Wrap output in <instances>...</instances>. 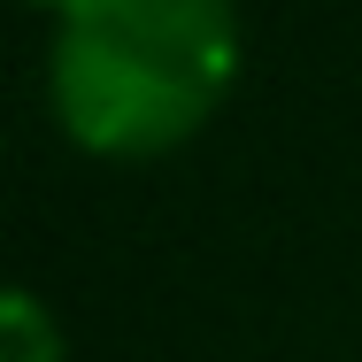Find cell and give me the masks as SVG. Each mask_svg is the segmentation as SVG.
I'll use <instances>...</instances> for the list:
<instances>
[{"instance_id":"cell-1","label":"cell","mask_w":362,"mask_h":362,"mask_svg":"<svg viewBox=\"0 0 362 362\" xmlns=\"http://www.w3.org/2000/svg\"><path fill=\"white\" fill-rule=\"evenodd\" d=\"M239 70L231 0H62L54 108L93 154H162L193 139Z\"/></svg>"},{"instance_id":"cell-2","label":"cell","mask_w":362,"mask_h":362,"mask_svg":"<svg viewBox=\"0 0 362 362\" xmlns=\"http://www.w3.org/2000/svg\"><path fill=\"white\" fill-rule=\"evenodd\" d=\"M0 362H62V332L47 324V308L31 293H8V316H0Z\"/></svg>"}]
</instances>
